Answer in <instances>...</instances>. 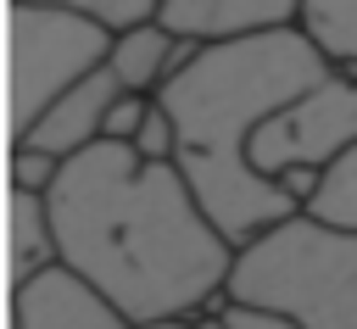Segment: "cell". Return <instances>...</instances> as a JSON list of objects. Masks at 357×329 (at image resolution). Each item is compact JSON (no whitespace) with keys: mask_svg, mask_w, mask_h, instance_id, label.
I'll use <instances>...</instances> for the list:
<instances>
[{"mask_svg":"<svg viewBox=\"0 0 357 329\" xmlns=\"http://www.w3.org/2000/svg\"><path fill=\"white\" fill-rule=\"evenodd\" d=\"M56 262L89 279L123 318H212L234 245L212 229L173 162H139L123 139L73 151L45 190Z\"/></svg>","mask_w":357,"mask_h":329,"instance_id":"cell-1","label":"cell"},{"mask_svg":"<svg viewBox=\"0 0 357 329\" xmlns=\"http://www.w3.org/2000/svg\"><path fill=\"white\" fill-rule=\"evenodd\" d=\"M324 72V56L296 28H268L201 45L156 89L173 117V167L229 245H245L296 212L284 184L251 167L245 145L262 117H273Z\"/></svg>","mask_w":357,"mask_h":329,"instance_id":"cell-2","label":"cell"},{"mask_svg":"<svg viewBox=\"0 0 357 329\" xmlns=\"http://www.w3.org/2000/svg\"><path fill=\"white\" fill-rule=\"evenodd\" d=\"M223 296L279 307L301 329H357V234L290 212L234 245Z\"/></svg>","mask_w":357,"mask_h":329,"instance_id":"cell-3","label":"cell"},{"mask_svg":"<svg viewBox=\"0 0 357 329\" xmlns=\"http://www.w3.org/2000/svg\"><path fill=\"white\" fill-rule=\"evenodd\" d=\"M112 28L67 6L11 0L6 17V89H11V134H22L67 84L106 61Z\"/></svg>","mask_w":357,"mask_h":329,"instance_id":"cell-4","label":"cell"},{"mask_svg":"<svg viewBox=\"0 0 357 329\" xmlns=\"http://www.w3.org/2000/svg\"><path fill=\"white\" fill-rule=\"evenodd\" d=\"M346 145H357V72L329 67L318 84H307L296 100H284L273 117L257 123L245 156L257 173L290 178V173H318Z\"/></svg>","mask_w":357,"mask_h":329,"instance_id":"cell-5","label":"cell"},{"mask_svg":"<svg viewBox=\"0 0 357 329\" xmlns=\"http://www.w3.org/2000/svg\"><path fill=\"white\" fill-rule=\"evenodd\" d=\"M11 329H128V318L89 279L50 262L11 284Z\"/></svg>","mask_w":357,"mask_h":329,"instance_id":"cell-6","label":"cell"},{"mask_svg":"<svg viewBox=\"0 0 357 329\" xmlns=\"http://www.w3.org/2000/svg\"><path fill=\"white\" fill-rule=\"evenodd\" d=\"M112 95H117V78L106 72V61L95 67V72H84L78 84H67L17 139L22 145H39V151H50V156H73V151H84V145H95L100 139V123H106V106H112Z\"/></svg>","mask_w":357,"mask_h":329,"instance_id":"cell-7","label":"cell"},{"mask_svg":"<svg viewBox=\"0 0 357 329\" xmlns=\"http://www.w3.org/2000/svg\"><path fill=\"white\" fill-rule=\"evenodd\" d=\"M301 0H156V22L178 39L212 45V39H245L268 28H296Z\"/></svg>","mask_w":357,"mask_h":329,"instance_id":"cell-8","label":"cell"},{"mask_svg":"<svg viewBox=\"0 0 357 329\" xmlns=\"http://www.w3.org/2000/svg\"><path fill=\"white\" fill-rule=\"evenodd\" d=\"M201 45L195 39H178L167 33L156 17L134 22V28H117L112 45H106V72L117 78V89H134V95H156Z\"/></svg>","mask_w":357,"mask_h":329,"instance_id":"cell-9","label":"cell"},{"mask_svg":"<svg viewBox=\"0 0 357 329\" xmlns=\"http://www.w3.org/2000/svg\"><path fill=\"white\" fill-rule=\"evenodd\" d=\"M6 262H11V284L56 262L50 212H45V195H33V190L6 195Z\"/></svg>","mask_w":357,"mask_h":329,"instance_id":"cell-10","label":"cell"},{"mask_svg":"<svg viewBox=\"0 0 357 329\" xmlns=\"http://www.w3.org/2000/svg\"><path fill=\"white\" fill-rule=\"evenodd\" d=\"M296 33L324 56V67L357 72V0H301Z\"/></svg>","mask_w":357,"mask_h":329,"instance_id":"cell-11","label":"cell"},{"mask_svg":"<svg viewBox=\"0 0 357 329\" xmlns=\"http://www.w3.org/2000/svg\"><path fill=\"white\" fill-rule=\"evenodd\" d=\"M301 212L324 229H346L357 234V145H346L340 156H329L312 173V190L301 201Z\"/></svg>","mask_w":357,"mask_h":329,"instance_id":"cell-12","label":"cell"},{"mask_svg":"<svg viewBox=\"0 0 357 329\" xmlns=\"http://www.w3.org/2000/svg\"><path fill=\"white\" fill-rule=\"evenodd\" d=\"M6 167H11V190H33V195H45V190L56 184V173H61V156L11 139V162H6Z\"/></svg>","mask_w":357,"mask_h":329,"instance_id":"cell-13","label":"cell"},{"mask_svg":"<svg viewBox=\"0 0 357 329\" xmlns=\"http://www.w3.org/2000/svg\"><path fill=\"white\" fill-rule=\"evenodd\" d=\"M33 6H67V11H84V17H95L100 28H134V22H145V17H156V0H33Z\"/></svg>","mask_w":357,"mask_h":329,"instance_id":"cell-14","label":"cell"},{"mask_svg":"<svg viewBox=\"0 0 357 329\" xmlns=\"http://www.w3.org/2000/svg\"><path fill=\"white\" fill-rule=\"evenodd\" d=\"M128 151H134L139 162H173V117H167V106H162L156 95H151V106H145Z\"/></svg>","mask_w":357,"mask_h":329,"instance_id":"cell-15","label":"cell"},{"mask_svg":"<svg viewBox=\"0 0 357 329\" xmlns=\"http://www.w3.org/2000/svg\"><path fill=\"white\" fill-rule=\"evenodd\" d=\"M212 318H218V329H301L290 312L257 307V301H234V296H218L212 301Z\"/></svg>","mask_w":357,"mask_h":329,"instance_id":"cell-16","label":"cell"},{"mask_svg":"<svg viewBox=\"0 0 357 329\" xmlns=\"http://www.w3.org/2000/svg\"><path fill=\"white\" fill-rule=\"evenodd\" d=\"M145 106H151V95H134V89H117L112 95V106H106V123H100V139H134V128H139V117H145Z\"/></svg>","mask_w":357,"mask_h":329,"instance_id":"cell-17","label":"cell"},{"mask_svg":"<svg viewBox=\"0 0 357 329\" xmlns=\"http://www.w3.org/2000/svg\"><path fill=\"white\" fill-rule=\"evenodd\" d=\"M201 318L190 312H156V318H128V329H195Z\"/></svg>","mask_w":357,"mask_h":329,"instance_id":"cell-18","label":"cell"},{"mask_svg":"<svg viewBox=\"0 0 357 329\" xmlns=\"http://www.w3.org/2000/svg\"><path fill=\"white\" fill-rule=\"evenodd\" d=\"M195 329H218V318H201V323H195Z\"/></svg>","mask_w":357,"mask_h":329,"instance_id":"cell-19","label":"cell"}]
</instances>
